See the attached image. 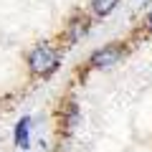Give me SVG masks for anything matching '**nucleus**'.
<instances>
[{"instance_id": "f257e3e1", "label": "nucleus", "mask_w": 152, "mask_h": 152, "mask_svg": "<svg viewBox=\"0 0 152 152\" xmlns=\"http://www.w3.org/2000/svg\"><path fill=\"white\" fill-rule=\"evenodd\" d=\"M28 66H31L33 74L38 76H48L56 71V66H58V53L53 51V46L48 43H38L36 48L31 51V56H28Z\"/></svg>"}, {"instance_id": "f03ea898", "label": "nucleus", "mask_w": 152, "mask_h": 152, "mask_svg": "<svg viewBox=\"0 0 152 152\" xmlns=\"http://www.w3.org/2000/svg\"><path fill=\"white\" fill-rule=\"evenodd\" d=\"M122 56H124L122 43L104 46V48H99V51H94V53H91V66H96V69H109V66H114Z\"/></svg>"}, {"instance_id": "7ed1b4c3", "label": "nucleus", "mask_w": 152, "mask_h": 152, "mask_svg": "<svg viewBox=\"0 0 152 152\" xmlns=\"http://www.w3.org/2000/svg\"><path fill=\"white\" fill-rule=\"evenodd\" d=\"M28 127H31V119H28V117H23V119L18 122V127H15V145L23 147V150L28 147Z\"/></svg>"}, {"instance_id": "20e7f679", "label": "nucleus", "mask_w": 152, "mask_h": 152, "mask_svg": "<svg viewBox=\"0 0 152 152\" xmlns=\"http://www.w3.org/2000/svg\"><path fill=\"white\" fill-rule=\"evenodd\" d=\"M86 31H89V20L76 18V20L71 23V28H69V38H71V41H79V38H81V33H86Z\"/></svg>"}, {"instance_id": "39448f33", "label": "nucleus", "mask_w": 152, "mask_h": 152, "mask_svg": "<svg viewBox=\"0 0 152 152\" xmlns=\"http://www.w3.org/2000/svg\"><path fill=\"white\" fill-rule=\"evenodd\" d=\"M117 3H119V0H94V13H96V15H107V13L114 10Z\"/></svg>"}, {"instance_id": "423d86ee", "label": "nucleus", "mask_w": 152, "mask_h": 152, "mask_svg": "<svg viewBox=\"0 0 152 152\" xmlns=\"http://www.w3.org/2000/svg\"><path fill=\"white\" fill-rule=\"evenodd\" d=\"M150 31H152V10H150Z\"/></svg>"}]
</instances>
